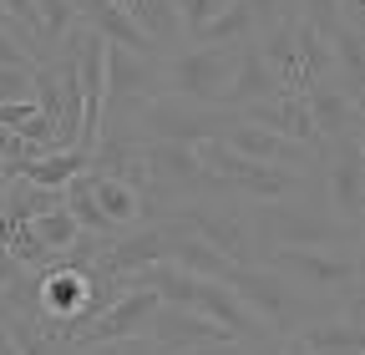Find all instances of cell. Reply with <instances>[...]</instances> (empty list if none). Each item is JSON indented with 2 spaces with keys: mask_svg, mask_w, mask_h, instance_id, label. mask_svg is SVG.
<instances>
[{
  "mask_svg": "<svg viewBox=\"0 0 365 355\" xmlns=\"http://www.w3.org/2000/svg\"><path fill=\"white\" fill-rule=\"evenodd\" d=\"M279 92H284V86H279V76H274V71L264 66L259 46L249 41V46H239L234 76H228V92H223V102H218V107H228V112H244V107H254V102H264V97H279Z\"/></svg>",
  "mask_w": 365,
  "mask_h": 355,
  "instance_id": "cell-13",
  "label": "cell"
},
{
  "mask_svg": "<svg viewBox=\"0 0 365 355\" xmlns=\"http://www.w3.org/2000/svg\"><path fill=\"white\" fill-rule=\"evenodd\" d=\"M228 289H234V299L249 309V315L269 330V335H294L314 320H330L340 304L330 299H314V294H299L289 279H279L269 269V264H234L223 279Z\"/></svg>",
  "mask_w": 365,
  "mask_h": 355,
  "instance_id": "cell-2",
  "label": "cell"
},
{
  "mask_svg": "<svg viewBox=\"0 0 365 355\" xmlns=\"http://www.w3.org/2000/svg\"><path fill=\"white\" fill-rule=\"evenodd\" d=\"M0 355H16V340H11V325L0 320Z\"/></svg>",
  "mask_w": 365,
  "mask_h": 355,
  "instance_id": "cell-29",
  "label": "cell"
},
{
  "mask_svg": "<svg viewBox=\"0 0 365 355\" xmlns=\"http://www.w3.org/2000/svg\"><path fill=\"white\" fill-rule=\"evenodd\" d=\"M188 355H264V345H239V340H223V345H203Z\"/></svg>",
  "mask_w": 365,
  "mask_h": 355,
  "instance_id": "cell-27",
  "label": "cell"
},
{
  "mask_svg": "<svg viewBox=\"0 0 365 355\" xmlns=\"http://www.w3.org/2000/svg\"><path fill=\"white\" fill-rule=\"evenodd\" d=\"M319 163H330V178H325L330 213L340 218V224L360 229V213H365V148H360V132L335 138Z\"/></svg>",
  "mask_w": 365,
  "mask_h": 355,
  "instance_id": "cell-6",
  "label": "cell"
},
{
  "mask_svg": "<svg viewBox=\"0 0 365 355\" xmlns=\"http://www.w3.org/2000/svg\"><path fill=\"white\" fill-rule=\"evenodd\" d=\"M148 340L163 350V355H188V350H203V345H223V340H234L223 325L193 315V309H182V304H158V315L148 325Z\"/></svg>",
  "mask_w": 365,
  "mask_h": 355,
  "instance_id": "cell-10",
  "label": "cell"
},
{
  "mask_svg": "<svg viewBox=\"0 0 365 355\" xmlns=\"http://www.w3.org/2000/svg\"><path fill=\"white\" fill-rule=\"evenodd\" d=\"M218 143H223L228 153L249 158V163H269V168H284V173H309V168L319 163V153H309V148L279 138V132H264V127H254V122H244V117L228 122Z\"/></svg>",
  "mask_w": 365,
  "mask_h": 355,
  "instance_id": "cell-8",
  "label": "cell"
},
{
  "mask_svg": "<svg viewBox=\"0 0 365 355\" xmlns=\"http://www.w3.org/2000/svg\"><path fill=\"white\" fill-rule=\"evenodd\" d=\"M31 234L41 239V249H46V254H51V264H56V259H61V254H66V249L81 239L76 218H71L66 208H46V213L36 218V224H31Z\"/></svg>",
  "mask_w": 365,
  "mask_h": 355,
  "instance_id": "cell-18",
  "label": "cell"
},
{
  "mask_svg": "<svg viewBox=\"0 0 365 355\" xmlns=\"http://www.w3.org/2000/svg\"><path fill=\"white\" fill-rule=\"evenodd\" d=\"M0 6H6V16L31 36V26H36V0H0ZM31 46H36V41H31Z\"/></svg>",
  "mask_w": 365,
  "mask_h": 355,
  "instance_id": "cell-25",
  "label": "cell"
},
{
  "mask_svg": "<svg viewBox=\"0 0 365 355\" xmlns=\"http://www.w3.org/2000/svg\"><path fill=\"white\" fill-rule=\"evenodd\" d=\"M259 264H269V269L279 279H289L299 294L330 299V304L360 294V254L355 249H274Z\"/></svg>",
  "mask_w": 365,
  "mask_h": 355,
  "instance_id": "cell-3",
  "label": "cell"
},
{
  "mask_svg": "<svg viewBox=\"0 0 365 355\" xmlns=\"http://www.w3.org/2000/svg\"><path fill=\"white\" fill-rule=\"evenodd\" d=\"M299 26L330 36V31L340 26V21H335V0H299Z\"/></svg>",
  "mask_w": 365,
  "mask_h": 355,
  "instance_id": "cell-22",
  "label": "cell"
},
{
  "mask_svg": "<svg viewBox=\"0 0 365 355\" xmlns=\"http://www.w3.org/2000/svg\"><path fill=\"white\" fill-rule=\"evenodd\" d=\"M163 97V71L158 56H137L127 46H107V107L102 112H127L137 102Z\"/></svg>",
  "mask_w": 365,
  "mask_h": 355,
  "instance_id": "cell-9",
  "label": "cell"
},
{
  "mask_svg": "<svg viewBox=\"0 0 365 355\" xmlns=\"http://www.w3.org/2000/svg\"><path fill=\"white\" fill-rule=\"evenodd\" d=\"M86 163H91V153H81V148H56V153L31 158V163L0 168V178H21V183H31V188L61 193V188L71 183V178H81V173H86Z\"/></svg>",
  "mask_w": 365,
  "mask_h": 355,
  "instance_id": "cell-14",
  "label": "cell"
},
{
  "mask_svg": "<svg viewBox=\"0 0 365 355\" xmlns=\"http://www.w3.org/2000/svg\"><path fill=\"white\" fill-rule=\"evenodd\" d=\"M239 46H188V51H173L158 56L163 71V97H182V102H198V107H218L228 92V76H234Z\"/></svg>",
  "mask_w": 365,
  "mask_h": 355,
  "instance_id": "cell-5",
  "label": "cell"
},
{
  "mask_svg": "<svg viewBox=\"0 0 365 355\" xmlns=\"http://www.w3.org/2000/svg\"><path fill=\"white\" fill-rule=\"evenodd\" d=\"M71 355H163L148 335H137V340H117V345H97V350H71Z\"/></svg>",
  "mask_w": 365,
  "mask_h": 355,
  "instance_id": "cell-23",
  "label": "cell"
},
{
  "mask_svg": "<svg viewBox=\"0 0 365 355\" xmlns=\"http://www.w3.org/2000/svg\"><path fill=\"white\" fill-rule=\"evenodd\" d=\"M0 31H6V36H11V41H21V46H26V51H31V56H36V46H31V36H26V31H21V26H16V21H11V16H6V6H0Z\"/></svg>",
  "mask_w": 365,
  "mask_h": 355,
  "instance_id": "cell-28",
  "label": "cell"
},
{
  "mask_svg": "<svg viewBox=\"0 0 365 355\" xmlns=\"http://www.w3.org/2000/svg\"><path fill=\"white\" fill-rule=\"evenodd\" d=\"M158 294L153 289H122L97 320H91L76 340H71V350H97V345H117V340H137V335H148V325H153V315H158Z\"/></svg>",
  "mask_w": 365,
  "mask_h": 355,
  "instance_id": "cell-7",
  "label": "cell"
},
{
  "mask_svg": "<svg viewBox=\"0 0 365 355\" xmlns=\"http://www.w3.org/2000/svg\"><path fill=\"white\" fill-rule=\"evenodd\" d=\"M163 218L182 224L193 239L218 249L228 264H259L254 229H249V203H239V198H188V203L168 208Z\"/></svg>",
  "mask_w": 365,
  "mask_h": 355,
  "instance_id": "cell-4",
  "label": "cell"
},
{
  "mask_svg": "<svg viewBox=\"0 0 365 355\" xmlns=\"http://www.w3.org/2000/svg\"><path fill=\"white\" fill-rule=\"evenodd\" d=\"M254 41V16H249V6L244 0H228V6L193 36V46H249Z\"/></svg>",
  "mask_w": 365,
  "mask_h": 355,
  "instance_id": "cell-17",
  "label": "cell"
},
{
  "mask_svg": "<svg viewBox=\"0 0 365 355\" xmlns=\"http://www.w3.org/2000/svg\"><path fill=\"white\" fill-rule=\"evenodd\" d=\"M112 6H122V11H127V16H132V6H137V0H112Z\"/></svg>",
  "mask_w": 365,
  "mask_h": 355,
  "instance_id": "cell-30",
  "label": "cell"
},
{
  "mask_svg": "<svg viewBox=\"0 0 365 355\" xmlns=\"http://www.w3.org/2000/svg\"><path fill=\"white\" fill-rule=\"evenodd\" d=\"M249 229H254L259 254H274V249H360V229L340 224L330 208H319L299 193L274 198V203H249Z\"/></svg>",
  "mask_w": 365,
  "mask_h": 355,
  "instance_id": "cell-1",
  "label": "cell"
},
{
  "mask_svg": "<svg viewBox=\"0 0 365 355\" xmlns=\"http://www.w3.org/2000/svg\"><path fill=\"white\" fill-rule=\"evenodd\" d=\"M299 102H304V112H309V122H314V132H319V143H325V148L335 138H345V132H360V122H365L360 97H350L345 86H335V81L304 86Z\"/></svg>",
  "mask_w": 365,
  "mask_h": 355,
  "instance_id": "cell-11",
  "label": "cell"
},
{
  "mask_svg": "<svg viewBox=\"0 0 365 355\" xmlns=\"http://www.w3.org/2000/svg\"><path fill=\"white\" fill-rule=\"evenodd\" d=\"M168 264L173 269H182V274H193V279H213V284H223L228 279V264L218 249H208L203 239H193L182 224H173V239H168Z\"/></svg>",
  "mask_w": 365,
  "mask_h": 355,
  "instance_id": "cell-15",
  "label": "cell"
},
{
  "mask_svg": "<svg viewBox=\"0 0 365 355\" xmlns=\"http://www.w3.org/2000/svg\"><path fill=\"white\" fill-rule=\"evenodd\" d=\"M239 117H244V122H254V127H264V132H279V138H289V143H299V148H309V153L325 158V143H319V132H314V122H309V112H304L299 92L264 97V102L244 107Z\"/></svg>",
  "mask_w": 365,
  "mask_h": 355,
  "instance_id": "cell-12",
  "label": "cell"
},
{
  "mask_svg": "<svg viewBox=\"0 0 365 355\" xmlns=\"http://www.w3.org/2000/svg\"><path fill=\"white\" fill-rule=\"evenodd\" d=\"M294 340H299L309 355H365V325H350V320H340V315L294 330Z\"/></svg>",
  "mask_w": 365,
  "mask_h": 355,
  "instance_id": "cell-16",
  "label": "cell"
},
{
  "mask_svg": "<svg viewBox=\"0 0 365 355\" xmlns=\"http://www.w3.org/2000/svg\"><path fill=\"white\" fill-rule=\"evenodd\" d=\"M36 97V66H6L0 71V107L6 102H31Z\"/></svg>",
  "mask_w": 365,
  "mask_h": 355,
  "instance_id": "cell-21",
  "label": "cell"
},
{
  "mask_svg": "<svg viewBox=\"0 0 365 355\" xmlns=\"http://www.w3.org/2000/svg\"><path fill=\"white\" fill-rule=\"evenodd\" d=\"M223 6H228V0H173L178 31H182V36L193 41V36H198V31H203V26H208V21H213V16H218Z\"/></svg>",
  "mask_w": 365,
  "mask_h": 355,
  "instance_id": "cell-19",
  "label": "cell"
},
{
  "mask_svg": "<svg viewBox=\"0 0 365 355\" xmlns=\"http://www.w3.org/2000/svg\"><path fill=\"white\" fill-rule=\"evenodd\" d=\"M6 66H36V56L21 46V41H11L6 31H0V71H6Z\"/></svg>",
  "mask_w": 365,
  "mask_h": 355,
  "instance_id": "cell-24",
  "label": "cell"
},
{
  "mask_svg": "<svg viewBox=\"0 0 365 355\" xmlns=\"http://www.w3.org/2000/svg\"><path fill=\"white\" fill-rule=\"evenodd\" d=\"M335 21L350 31H365V0H335Z\"/></svg>",
  "mask_w": 365,
  "mask_h": 355,
  "instance_id": "cell-26",
  "label": "cell"
},
{
  "mask_svg": "<svg viewBox=\"0 0 365 355\" xmlns=\"http://www.w3.org/2000/svg\"><path fill=\"white\" fill-rule=\"evenodd\" d=\"M244 6H249V16H254V36L299 16V0H244Z\"/></svg>",
  "mask_w": 365,
  "mask_h": 355,
  "instance_id": "cell-20",
  "label": "cell"
}]
</instances>
